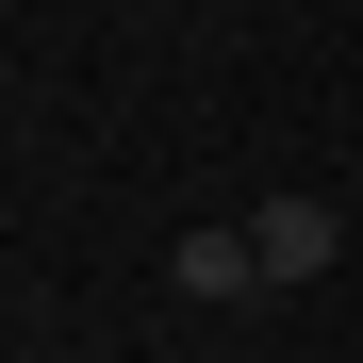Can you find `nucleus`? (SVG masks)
<instances>
[{"label": "nucleus", "mask_w": 363, "mask_h": 363, "mask_svg": "<svg viewBox=\"0 0 363 363\" xmlns=\"http://www.w3.org/2000/svg\"><path fill=\"white\" fill-rule=\"evenodd\" d=\"M248 248H264V281H330V264H347V215H330V199H297V182H281V199L248 215Z\"/></svg>", "instance_id": "f257e3e1"}, {"label": "nucleus", "mask_w": 363, "mask_h": 363, "mask_svg": "<svg viewBox=\"0 0 363 363\" xmlns=\"http://www.w3.org/2000/svg\"><path fill=\"white\" fill-rule=\"evenodd\" d=\"M248 281H264L248 231H182V248H165V297H199V314H215V297H248Z\"/></svg>", "instance_id": "f03ea898"}]
</instances>
